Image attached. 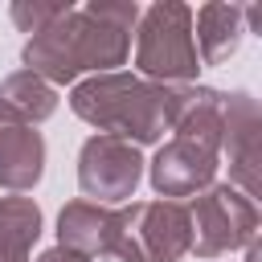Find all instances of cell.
<instances>
[{
	"mask_svg": "<svg viewBox=\"0 0 262 262\" xmlns=\"http://www.w3.org/2000/svg\"><path fill=\"white\" fill-rule=\"evenodd\" d=\"M139 25L135 0H90L70 8L49 29L33 33L20 49L29 74L45 78L53 90L82 82V74H115L131 53V29Z\"/></svg>",
	"mask_w": 262,
	"mask_h": 262,
	"instance_id": "6da1fadb",
	"label": "cell"
},
{
	"mask_svg": "<svg viewBox=\"0 0 262 262\" xmlns=\"http://www.w3.org/2000/svg\"><path fill=\"white\" fill-rule=\"evenodd\" d=\"M172 106L176 86H160L127 70L82 78L70 90V111L82 123L98 127V135H115L135 147L164 139V131L172 127Z\"/></svg>",
	"mask_w": 262,
	"mask_h": 262,
	"instance_id": "7a4b0ae2",
	"label": "cell"
},
{
	"mask_svg": "<svg viewBox=\"0 0 262 262\" xmlns=\"http://www.w3.org/2000/svg\"><path fill=\"white\" fill-rule=\"evenodd\" d=\"M135 66L139 78L160 86H188L196 82L201 57L192 41V8L180 0H156L139 8L135 25Z\"/></svg>",
	"mask_w": 262,
	"mask_h": 262,
	"instance_id": "3957f363",
	"label": "cell"
},
{
	"mask_svg": "<svg viewBox=\"0 0 262 262\" xmlns=\"http://www.w3.org/2000/svg\"><path fill=\"white\" fill-rule=\"evenodd\" d=\"M192 250L188 209L180 201H131L115 213V262H180Z\"/></svg>",
	"mask_w": 262,
	"mask_h": 262,
	"instance_id": "277c9868",
	"label": "cell"
},
{
	"mask_svg": "<svg viewBox=\"0 0 262 262\" xmlns=\"http://www.w3.org/2000/svg\"><path fill=\"white\" fill-rule=\"evenodd\" d=\"M188 225H192V250L196 258H221L229 250H242L250 237H258V205L233 188V184H209L196 192L188 205Z\"/></svg>",
	"mask_w": 262,
	"mask_h": 262,
	"instance_id": "5b68a950",
	"label": "cell"
},
{
	"mask_svg": "<svg viewBox=\"0 0 262 262\" xmlns=\"http://www.w3.org/2000/svg\"><path fill=\"white\" fill-rule=\"evenodd\" d=\"M143 180V156L115 135H90L78 151V188L94 205H123Z\"/></svg>",
	"mask_w": 262,
	"mask_h": 262,
	"instance_id": "8992f818",
	"label": "cell"
},
{
	"mask_svg": "<svg viewBox=\"0 0 262 262\" xmlns=\"http://www.w3.org/2000/svg\"><path fill=\"white\" fill-rule=\"evenodd\" d=\"M221 151L229 156V180L233 188H242L250 201L262 192V115H258V102L254 94L246 90H233L225 94V106H221Z\"/></svg>",
	"mask_w": 262,
	"mask_h": 262,
	"instance_id": "52a82bcc",
	"label": "cell"
},
{
	"mask_svg": "<svg viewBox=\"0 0 262 262\" xmlns=\"http://www.w3.org/2000/svg\"><path fill=\"white\" fill-rule=\"evenodd\" d=\"M217 164H221V156H213L188 139H168L151 156L147 180L160 201H180V196H196L209 184H217Z\"/></svg>",
	"mask_w": 262,
	"mask_h": 262,
	"instance_id": "ba28073f",
	"label": "cell"
},
{
	"mask_svg": "<svg viewBox=\"0 0 262 262\" xmlns=\"http://www.w3.org/2000/svg\"><path fill=\"white\" fill-rule=\"evenodd\" d=\"M45 172V139L37 127L20 123L8 106H0V188L29 192Z\"/></svg>",
	"mask_w": 262,
	"mask_h": 262,
	"instance_id": "9c48e42d",
	"label": "cell"
},
{
	"mask_svg": "<svg viewBox=\"0 0 262 262\" xmlns=\"http://www.w3.org/2000/svg\"><path fill=\"white\" fill-rule=\"evenodd\" d=\"M221 106H225V94L213 86H201V82L176 86V106H172V127H168L176 131L172 139H188L221 156Z\"/></svg>",
	"mask_w": 262,
	"mask_h": 262,
	"instance_id": "30bf717a",
	"label": "cell"
},
{
	"mask_svg": "<svg viewBox=\"0 0 262 262\" xmlns=\"http://www.w3.org/2000/svg\"><path fill=\"white\" fill-rule=\"evenodd\" d=\"M242 37H246V4L209 0L192 12V41L201 66H221L225 57H233Z\"/></svg>",
	"mask_w": 262,
	"mask_h": 262,
	"instance_id": "8fae6325",
	"label": "cell"
},
{
	"mask_svg": "<svg viewBox=\"0 0 262 262\" xmlns=\"http://www.w3.org/2000/svg\"><path fill=\"white\" fill-rule=\"evenodd\" d=\"M111 233H115V213L94 201H70L57 213V246L82 254V258H111Z\"/></svg>",
	"mask_w": 262,
	"mask_h": 262,
	"instance_id": "7c38bea8",
	"label": "cell"
},
{
	"mask_svg": "<svg viewBox=\"0 0 262 262\" xmlns=\"http://www.w3.org/2000/svg\"><path fill=\"white\" fill-rule=\"evenodd\" d=\"M41 237V209L33 196H0V262H29Z\"/></svg>",
	"mask_w": 262,
	"mask_h": 262,
	"instance_id": "4fadbf2b",
	"label": "cell"
},
{
	"mask_svg": "<svg viewBox=\"0 0 262 262\" xmlns=\"http://www.w3.org/2000/svg\"><path fill=\"white\" fill-rule=\"evenodd\" d=\"M0 106H8L20 123L37 127V123H45V119L57 111V90H53L45 78H37V74L16 70V74H8V78L0 82Z\"/></svg>",
	"mask_w": 262,
	"mask_h": 262,
	"instance_id": "5bb4252c",
	"label": "cell"
},
{
	"mask_svg": "<svg viewBox=\"0 0 262 262\" xmlns=\"http://www.w3.org/2000/svg\"><path fill=\"white\" fill-rule=\"evenodd\" d=\"M74 4L70 0H12V8H8V16H12V25L20 29V33H41V29H49L57 16H66Z\"/></svg>",
	"mask_w": 262,
	"mask_h": 262,
	"instance_id": "9a60e30c",
	"label": "cell"
},
{
	"mask_svg": "<svg viewBox=\"0 0 262 262\" xmlns=\"http://www.w3.org/2000/svg\"><path fill=\"white\" fill-rule=\"evenodd\" d=\"M33 262H90V258H82V254H74V250H66V246H49V250L37 254Z\"/></svg>",
	"mask_w": 262,
	"mask_h": 262,
	"instance_id": "2e32d148",
	"label": "cell"
},
{
	"mask_svg": "<svg viewBox=\"0 0 262 262\" xmlns=\"http://www.w3.org/2000/svg\"><path fill=\"white\" fill-rule=\"evenodd\" d=\"M242 250H246V262H262V246H258V237H250Z\"/></svg>",
	"mask_w": 262,
	"mask_h": 262,
	"instance_id": "e0dca14e",
	"label": "cell"
}]
</instances>
